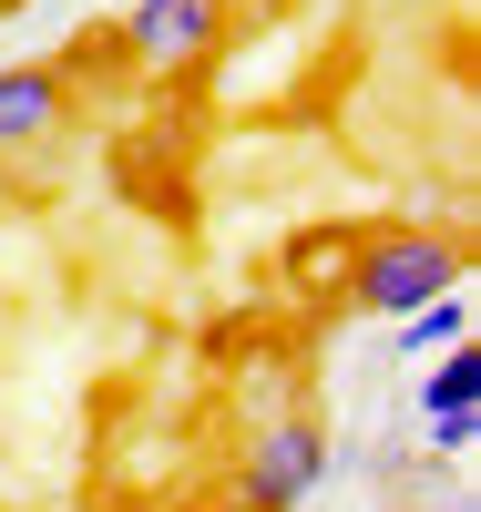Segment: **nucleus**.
<instances>
[{
  "mask_svg": "<svg viewBox=\"0 0 481 512\" xmlns=\"http://www.w3.org/2000/svg\"><path fill=\"white\" fill-rule=\"evenodd\" d=\"M461 277H471V256L441 226H369L348 246V308H369V318H410L430 297H451Z\"/></svg>",
  "mask_w": 481,
  "mask_h": 512,
  "instance_id": "nucleus-1",
  "label": "nucleus"
},
{
  "mask_svg": "<svg viewBox=\"0 0 481 512\" xmlns=\"http://www.w3.org/2000/svg\"><path fill=\"white\" fill-rule=\"evenodd\" d=\"M226 11L236 0H134L123 31H113V52L144 82H185V72H205L215 52H226Z\"/></svg>",
  "mask_w": 481,
  "mask_h": 512,
  "instance_id": "nucleus-2",
  "label": "nucleus"
},
{
  "mask_svg": "<svg viewBox=\"0 0 481 512\" xmlns=\"http://www.w3.org/2000/svg\"><path fill=\"white\" fill-rule=\"evenodd\" d=\"M328 482V431L308 410H287V420H267V431L246 441V461H236V502L226 512H297Z\"/></svg>",
  "mask_w": 481,
  "mask_h": 512,
  "instance_id": "nucleus-3",
  "label": "nucleus"
},
{
  "mask_svg": "<svg viewBox=\"0 0 481 512\" xmlns=\"http://www.w3.org/2000/svg\"><path fill=\"white\" fill-rule=\"evenodd\" d=\"M72 123V62H11L0 72V154L52 144Z\"/></svg>",
  "mask_w": 481,
  "mask_h": 512,
  "instance_id": "nucleus-4",
  "label": "nucleus"
},
{
  "mask_svg": "<svg viewBox=\"0 0 481 512\" xmlns=\"http://www.w3.org/2000/svg\"><path fill=\"white\" fill-rule=\"evenodd\" d=\"M389 338H400V359H441V349H471V297H461V287H451V297H430V308L389 318Z\"/></svg>",
  "mask_w": 481,
  "mask_h": 512,
  "instance_id": "nucleus-5",
  "label": "nucleus"
},
{
  "mask_svg": "<svg viewBox=\"0 0 481 512\" xmlns=\"http://www.w3.org/2000/svg\"><path fill=\"white\" fill-rule=\"evenodd\" d=\"M461 410H481V359L471 349H441L430 379H420V420H461Z\"/></svg>",
  "mask_w": 481,
  "mask_h": 512,
  "instance_id": "nucleus-6",
  "label": "nucleus"
},
{
  "mask_svg": "<svg viewBox=\"0 0 481 512\" xmlns=\"http://www.w3.org/2000/svg\"><path fill=\"white\" fill-rule=\"evenodd\" d=\"M420 431H430V451H441V461H471V441H481V410H461V420H420Z\"/></svg>",
  "mask_w": 481,
  "mask_h": 512,
  "instance_id": "nucleus-7",
  "label": "nucleus"
},
{
  "mask_svg": "<svg viewBox=\"0 0 481 512\" xmlns=\"http://www.w3.org/2000/svg\"><path fill=\"white\" fill-rule=\"evenodd\" d=\"M154 512H185V502H154Z\"/></svg>",
  "mask_w": 481,
  "mask_h": 512,
  "instance_id": "nucleus-8",
  "label": "nucleus"
}]
</instances>
